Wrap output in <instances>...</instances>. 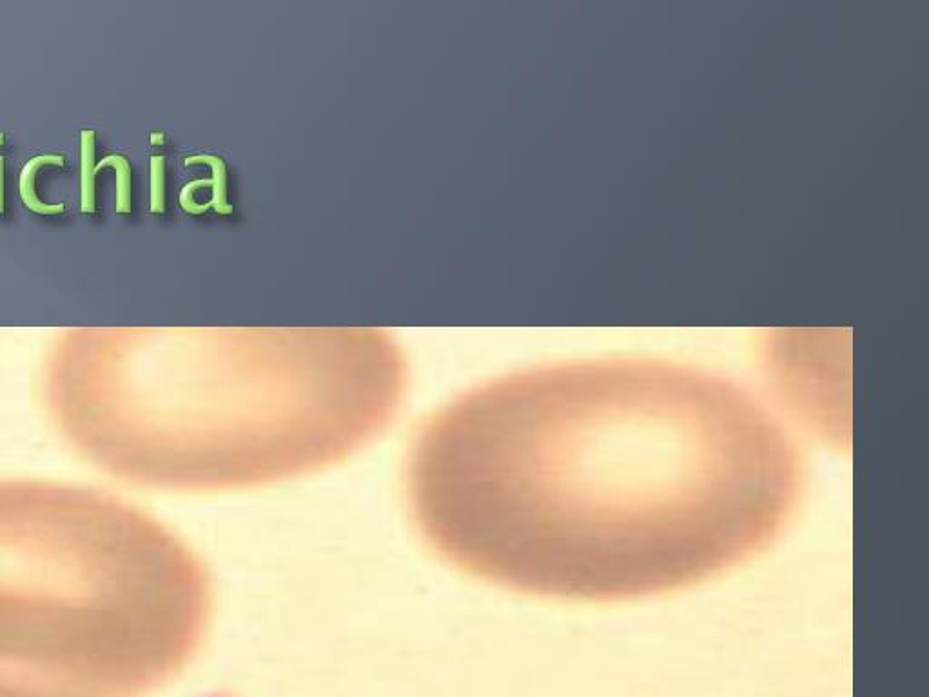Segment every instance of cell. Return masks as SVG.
Segmentation results:
<instances>
[{
  "mask_svg": "<svg viewBox=\"0 0 929 697\" xmlns=\"http://www.w3.org/2000/svg\"><path fill=\"white\" fill-rule=\"evenodd\" d=\"M0 697H66V696H51V694H40V692H30V690H22V688H13V687H6V685H0Z\"/></svg>",
  "mask_w": 929,
  "mask_h": 697,
  "instance_id": "obj_8",
  "label": "cell"
},
{
  "mask_svg": "<svg viewBox=\"0 0 929 697\" xmlns=\"http://www.w3.org/2000/svg\"><path fill=\"white\" fill-rule=\"evenodd\" d=\"M2 144H4V135L0 133V146H2Z\"/></svg>",
  "mask_w": 929,
  "mask_h": 697,
  "instance_id": "obj_10",
  "label": "cell"
},
{
  "mask_svg": "<svg viewBox=\"0 0 929 697\" xmlns=\"http://www.w3.org/2000/svg\"><path fill=\"white\" fill-rule=\"evenodd\" d=\"M801 449L743 385L612 356L472 389L405 458L438 560L529 598L626 603L719 580L770 549L801 500Z\"/></svg>",
  "mask_w": 929,
  "mask_h": 697,
  "instance_id": "obj_1",
  "label": "cell"
},
{
  "mask_svg": "<svg viewBox=\"0 0 929 697\" xmlns=\"http://www.w3.org/2000/svg\"><path fill=\"white\" fill-rule=\"evenodd\" d=\"M166 209V160L151 157V211L162 215Z\"/></svg>",
  "mask_w": 929,
  "mask_h": 697,
  "instance_id": "obj_7",
  "label": "cell"
},
{
  "mask_svg": "<svg viewBox=\"0 0 929 697\" xmlns=\"http://www.w3.org/2000/svg\"><path fill=\"white\" fill-rule=\"evenodd\" d=\"M213 598L206 563L137 507L0 480V685L147 696L195 661Z\"/></svg>",
  "mask_w": 929,
  "mask_h": 697,
  "instance_id": "obj_2",
  "label": "cell"
},
{
  "mask_svg": "<svg viewBox=\"0 0 929 697\" xmlns=\"http://www.w3.org/2000/svg\"><path fill=\"white\" fill-rule=\"evenodd\" d=\"M44 166L62 167L64 166V158L60 157V155H39V157L31 158L30 162H26V166L20 173V198H22L24 206L28 207L33 213L60 215L66 209L64 204H44L37 195V191H35V180H37L40 169Z\"/></svg>",
  "mask_w": 929,
  "mask_h": 697,
  "instance_id": "obj_3",
  "label": "cell"
},
{
  "mask_svg": "<svg viewBox=\"0 0 929 697\" xmlns=\"http://www.w3.org/2000/svg\"><path fill=\"white\" fill-rule=\"evenodd\" d=\"M189 164H209L213 167V206L218 213H229L231 207L227 206V173H225L224 162L220 158L209 157V155H200V157H189L186 160Z\"/></svg>",
  "mask_w": 929,
  "mask_h": 697,
  "instance_id": "obj_6",
  "label": "cell"
},
{
  "mask_svg": "<svg viewBox=\"0 0 929 697\" xmlns=\"http://www.w3.org/2000/svg\"><path fill=\"white\" fill-rule=\"evenodd\" d=\"M102 167H113L117 171V213L128 215L131 213V166L128 158L124 155H109L104 158L98 166H95V173H98Z\"/></svg>",
  "mask_w": 929,
  "mask_h": 697,
  "instance_id": "obj_5",
  "label": "cell"
},
{
  "mask_svg": "<svg viewBox=\"0 0 929 697\" xmlns=\"http://www.w3.org/2000/svg\"><path fill=\"white\" fill-rule=\"evenodd\" d=\"M4 213V158L0 157V215Z\"/></svg>",
  "mask_w": 929,
  "mask_h": 697,
  "instance_id": "obj_9",
  "label": "cell"
},
{
  "mask_svg": "<svg viewBox=\"0 0 929 697\" xmlns=\"http://www.w3.org/2000/svg\"><path fill=\"white\" fill-rule=\"evenodd\" d=\"M95 131L86 129L80 135V191L82 213H95Z\"/></svg>",
  "mask_w": 929,
  "mask_h": 697,
  "instance_id": "obj_4",
  "label": "cell"
}]
</instances>
